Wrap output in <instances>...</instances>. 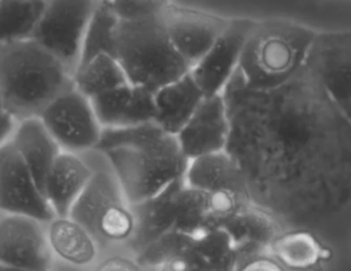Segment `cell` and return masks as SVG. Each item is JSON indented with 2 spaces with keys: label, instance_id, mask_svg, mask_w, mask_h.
Returning <instances> with one entry per match:
<instances>
[{
  "label": "cell",
  "instance_id": "cell-27",
  "mask_svg": "<svg viewBox=\"0 0 351 271\" xmlns=\"http://www.w3.org/2000/svg\"><path fill=\"white\" fill-rule=\"evenodd\" d=\"M154 271H212L195 247V237L178 255L169 259Z\"/></svg>",
  "mask_w": 351,
  "mask_h": 271
},
{
  "label": "cell",
  "instance_id": "cell-25",
  "mask_svg": "<svg viewBox=\"0 0 351 271\" xmlns=\"http://www.w3.org/2000/svg\"><path fill=\"white\" fill-rule=\"evenodd\" d=\"M119 22L120 19L110 9L99 3L96 5L92 19L83 36L77 66L89 62L99 54L114 56Z\"/></svg>",
  "mask_w": 351,
  "mask_h": 271
},
{
  "label": "cell",
  "instance_id": "cell-23",
  "mask_svg": "<svg viewBox=\"0 0 351 271\" xmlns=\"http://www.w3.org/2000/svg\"><path fill=\"white\" fill-rule=\"evenodd\" d=\"M129 83L128 78L112 54H99L73 71V86L86 97L93 99Z\"/></svg>",
  "mask_w": 351,
  "mask_h": 271
},
{
  "label": "cell",
  "instance_id": "cell-13",
  "mask_svg": "<svg viewBox=\"0 0 351 271\" xmlns=\"http://www.w3.org/2000/svg\"><path fill=\"white\" fill-rule=\"evenodd\" d=\"M256 21L237 17L219 36L204 56L190 69L204 96L221 95L239 69L243 47Z\"/></svg>",
  "mask_w": 351,
  "mask_h": 271
},
{
  "label": "cell",
  "instance_id": "cell-3",
  "mask_svg": "<svg viewBox=\"0 0 351 271\" xmlns=\"http://www.w3.org/2000/svg\"><path fill=\"white\" fill-rule=\"evenodd\" d=\"M73 83V71L34 39L0 45V97L17 120L39 116Z\"/></svg>",
  "mask_w": 351,
  "mask_h": 271
},
{
  "label": "cell",
  "instance_id": "cell-9",
  "mask_svg": "<svg viewBox=\"0 0 351 271\" xmlns=\"http://www.w3.org/2000/svg\"><path fill=\"white\" fill-rule=\"evenodd\" d=\"M96 5V0H45V9L32 39L75 71L83 36Z\"/></svg>",
  "mask_w": 351,
  "mask_h": 271
},
{
  "label": "cell",
  "instance_id": "cell-14",
  "mask_svg": "<svg viewBox=\"0 0 351 271\" xmlns=\"http://www.w3.org/2000/svg\"><path fill=\"white\" fill-rule=\"evenodd\" d=\"M46 237L56 270L92 271L103 259L96 237L69 214L55 215L46 223Z\"/></svg>",
  "mask_w": 351,
  "mask_h": 271
},
{
  "label": "cell",
  "instance_id": "cell-28",
  "mask_svg": "<svg viewBox=\"0 0 351 271\" xmlns=\"http://www.w3.org/2000/svg\"><path fill=\"white\" fill-rule=\"evenodd\" d=\"M237 271H286V268L280 264L274 257L265 255H258L245 259L237 268Z\"/></svg>",
  "mask_w": 351,
  "mask_h": 271
},
{
  "label": "cell",
  "instance_id": "cell-12",
  "mask_svg": "<svg viewBox=\"0 0 351 271\" xmlns=\"http://www.w3.org/2000/svg\"><path fill=\"white\" fill-rule=\"evenodd\" d=\"M0 266L56 270L47 244L46 223L26 215L0 214Z\"/></svg>",
  "mask_w": 351,
  "mask_h": 271
},
{
  "label": "cell",
  "instance_id": "cell-4",
  "mask_svg": "<svg viewBox=\"0 0 351 271\" xmlns=\"http://www.w3.org/2000/svg\"><path fill=\"white\" fill-rule=\"evenodd\" d=\"M315 32L285 21H256L244 43L239 75L252 89H276L291 80L304 66Z\"/></svg>",
  "mask_w": 351,
  "mask_h": 271
},
{
  "label": "cell",
  "instance_id": "cell-5",
  "mask_svg": "<svg viewBox=\"0 0 351 271\" xmlns=\"http://www.w3.org/2000/svg\"><path fill=\"white\" fill-rule=\"evenodd\" d=\"M114 58L129 83L152 93L190 71L171 45L160 16L120 21Z\"/></svg>",
  "mask_w": 351,
  "mask_h": 271
},
{
  "label": "cell",
  "instance_id": "cell-31",
  "mask_svg": "<svg viewBox=\"0 0 351 271\" xmlns=\"http://www.w3.org/2000/svg\"><path fill=\"white\" fill-rule=\"evenodd\" d=\"M0 271H42V270H27V268H16V267L0 266ZM47 271H62V270H47Z\"/></svg>",
  "mask_w": 351,
  "mask_h": 271
},
{
  "label": "cell",
  "instance_id": "cell-17",
  "mask_svg": "<svg viewBox=\"0 0 351 271\" xmlns=\"http://www.w3.org/2000/svg\"><path fill=\"white\" fill-rule=\"evenodd\" d=\"M92 174L93 167L84 154L60 152L43 183V194L56 215L69 214Z\"/></svg>",
  "mask_w": 351,
  "mask_h": 271
},
{
  "label": "cell",
  "instance_id": "cell-6",
  "mask_svg": "<svg viewBox=\"0 0 351 271\" xmlns=\"http://www.w3.org/2000/svg\"><path fill=\"white\" fill-rule=\"evenodd\" d=\"M84 156L90 161L93 174L69 215L93 234L103 251L117 246L126 247L136 231L133 207L106 158L96 150Z\"/></svg>",
  "mask_w": 351,
  "mask_h": 271
},
{
  "label": "cell",
  "instance_id": "cell-30",
  "mask_svg": "<svg viewBox=\"0 0 351 271\" xmlns=\"http://www.w3.org/2000/svg\"><path fill=\"white\" fill-rule=\"evenodd\" d=\"M17 120L12 113L5 108H0V148L10 143V139L16 130Z\"/></svg>",
  "mask_w": 351,
  "mask_h": 271
},
{
  "label": "cell",
  "instance_id": "cell-8",
  "mask_svg": "<svg viewBox=\"0 0 351 271\" xmlns=\"http://www.w3.org/2000/svg\"><path fill=\"white\" fill-rule=\"evenodd\" d=\"M63 152L86 154L99 144L103 128L89 97L70 84L39 115Z\"/></svg>",
  "mask_w": 351,
  "mask_h": 271
},
{
  "label": "cell",
  "instance_id": "cell-1",
  "mask_svg": "<svg viewBox=\"0 0 351 271\" xmlns=\"http://www.w3.org/2000/svg\"><path fill=\"white\" fill-rule=\"evenodd\" d=\"M221 95L230 121L226 153L256 207L304 226L351 200V123L304 67L269 90L249 87L236 71Z\"/></svg>",
  "mask_w": 351,
  "mask_h": 271
},
{
  "label": "cell",
  "instance_id": "cell-26",
  "mask_svg": "<svg viewBox=\"0 0 351 271\" xmlns=\"http://www.w3.org/2000/svg\"><path fill=\"white\" fill-rule=\"evenodd\" d=\"M110 9L120 21H137L160 16L171 0H96Z\"/></svg>",
  "mask_w": 351,
  "mask_h": 271
},
{
  "label": "cell",
  "instance_id": "cell-7",
  "mask_svg": "<svg viewBox=\"0 0 351 271\" xmlns=\"http://www.w3.org/2000/svg\"><path fill=\"white\" fill-rule=\"evenodd\" d=\"M303 67L351 123V30L315 33Z\"/></svg>",
  "mask_w": 351,
  "mask_h": 271
},
{
  "label": "cell",
  "instance_id": "cell-20",
  "mask_svg": "<svg viewBox=\"0 0 351 271\" xmlns=\"http://www.w3.org/2000/svg\"><path fill=\"white\" fill-rule=\"evenodd\" d=\"M234 240L241 256L245 259L265 255L278 236L282 223H278L267 211L250 204L223 226Z\"/></svg>",
  "mask_w": 351,
  "mask_h": 271
},
{
  "label": "cell",
  "instance_id": "cell-33",
  "mask_svg": "<svg viewBox=\"0 0 351 271\" xmlns=\"http://www.w3.org/2000/svg\"><path fill=\"white\" fill-rule=\"evenodd\" d=\"M138 271H145V270H142V268H140V270H138Z\"/></svg>",
  "mask_w": 351,
  "mask_h": 271
},
{
  "label": "cell",
  "instance_id": "cell-24",
  "mask_svg": "<svg viewBox=\"0 0 351 271\" xmlns=\"http://www.w3.org/2000/svg\"><path fill=\"white\" fill-rule=\"evenodd\" d=\"M45 0H0V45L32 39Z\"/></svg>",
  "mask_w": 351,
  "mask_h": 271
},
{
  "label": "cell",
  "instance_id": "cell-19",
  "mask_svg": "<svg viewBox=\"0 0 351 271\" xmlns=\"http://www.w3.org/2000/svg\"><path fill=\"white\" fill-rule=\"evenodd\" d=\"M10 144L23 158L25 165L43 190L47 172L62 149L51 137L40 117L33 116L17 121Z\"/></svg>",
  "mask_w": 351,
  "mask_h": 271
},
{
  "label": "cell",
  "instance_id": "cell-2",
  "mask_svg": "<svg viewBox=\"0 0 351 271\" xmlns=\"http://www.w3.org/2000/svg\"><path fill=\"white\" fill-rule=\"evenodd\" d=\"M95 150L106 158L132 206L149 200L180 180L190 161L178 137L154 121L103 129Z\"/></svg>",
  "mask_w": 351,
  "mask_h": 271
},
{
  "label": "cell",
  "instance_id": "cell-29",
  "mask_svg": "<svg viewBox=\"0 0 351 271\" xmlns=\"http://www.w3.org/2000/svg\"><path fill=\"white\" fill-rule=\"evenodd\" d=\"M140 267L133 259L123 256L103 257L92 271H138Z\"/></svg>",
  "mask_w": 351,
  "mask_h": 271
},
{
  "label": "cell",
  "instance_id": "cell-11",
  "mask_svg": "<svg viewBox=\"0 0 351 271\" xmlns=\"http://www.w3.org/2000/svg\"><path fill=\"white\" fill-rule=\"evenodd\" d=\"M169 39L191 69L213 46L230 19L170 2L160 14Z\"/></svg>",
  "mask_w": 351,
  "mask_h": 271
},
{
  "label": "cell",
  "instance_id": "cell-18",
  "mask_svg": "<svg viewBox=\"0 0 351 271\" xmlns=\"http://www.w3.org/2000/svg\"><path fill=\"white\" fill-rule=\"evenodd\" d=\"M153 121L167 133L176 136L196 112V108L204 99V95L189 71L178 80H173L160 87L153 93Z\"/></svg>",
  "mask_w": 351,
  "mask_h": 271
},
{
  "label": "cell",
  "instance_id": "cell-16",
  "mask_svg": "<svg viewBox=\"0 0 351 271\" xmlns=\"http://www.w3.org/2000/svg\"><path fill=\"white\" fill-rule=\"evenodd\" d=\"M103 129L133 128L154 119V97L149 90L132 83L90 99Z\"/></svg>",
  "mask_w": 351,
  "mask_h": 271
},
{
  "label": "cell",
  "instance_id": "cell-32",
  "mask_svg": "<svg viewBox=\"0 0 351 271\" xmlns=\"http://www.w3.org/2000/svg\"><path fill=\"white\" fill-rule=\"evenodd\" d=\"M0 108H3V104H2V97H0Z\"/></svg>",
  "mask_w": 351,
  "mask_h": 271
},
{
  "label": "cell",
  "instance_id": "cell-21",
  "mask_svg": "<svg viewBox=\"0 0 351 271\" xmlns=\"http://www.w3.org/2000/svg\"><path fill=\"white\" fill-rule=\"evenodd\" d=\"M183 182L189 187L204 191L233 190L249 196L241 172L226 150L190 160Z\"/></svg>",
  "mask_w": 351,
  "mask_h": 271
},
{
  "label": "cell",
  "instance_id": "cell-10",
  "mask_svg": "<svg viewBox=\"0 0 351 271\" xmlns=\"http://www.w3.org/2000/svg\"><path fill=\"white\" fill-rule=\"evenodd\" d=\"M0 214L47 223L56 215L23 158L10 143L0 148Z\"/></svg>",
  "mask_w": 351,
  "mask_h": 271
},
{
  "label": "cell",
  "instance_id": "cell-22",
  "mask_svg": "<svg viewBox=\"0 0 351 271\" xmlns=\"http://www.w3.org/2000/svg\"><path fill=\"white\" fill-rule=\"evenodd\" d=\"M267 252L285 268L294 271L315 268L331 256V251L313 233L303 228L280 233Z\"/></svg>",
  "mask_w": 351,
  "mask_h": 271
},
{
  "label": "cell",
  "instance_id": "cell-15",
  "mask_svg": "<svg viewBox=\"0 0 351 271\" xmlns=\"http://www.w3.org/2000/svg\"><path fill=\"white\" fill-rule=\"evenodd\" d=\"M230 121L223 95L204 96L196 112L176 134L189 160L224 152L229 140Z\"/></svg>",
  "mask_w": 351,
  "mask_h": 271
}]
</instances>
